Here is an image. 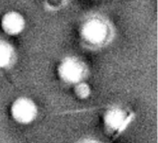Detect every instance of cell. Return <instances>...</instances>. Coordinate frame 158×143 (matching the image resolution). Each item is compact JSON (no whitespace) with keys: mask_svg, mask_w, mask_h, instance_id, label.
I'll return each instance as SVG.
<instances>
[{"mask_svg":"<svg viewBox=\"0 0 158 143\" xmlns=\"http://www.w3.org/2000/svg\"><path fill=\"white\" fill-rule=\"evenodd\" d=\"M39 108L36 103L29 97H18L10 106V115L13 120L19 125H29L36 120Z\"/></svg>","mask_w":158,"mask_h":143,"instance_id":"7a4b0ae2","label":"cell"},{"mask_svg":"<svg viewBox=\"0 0 158 143\" xmlns=\"http://www.w3.org/2000/svg\"><path fill=\"white\" fill-rule=\"evenodd\" d=\"M25 19L21 13L10 10L4 13L0 19V25L4 33L9 36H18L25 29Z\"/></svg>","mask_w":158,"mask_h":143,"instance_id":"277c9868","label":"cell"},{"mask_svg":"<svg viewBox=\"0 0 158 143\" xmlns=\"http://www.w3.org/2000/svg\"><path fill=\"white\" fill-rule=\"evenodd\" d=\"M127 116L125 110L118 107L110 108L103 116L104 125L110 131H117L119 128L124 126L126 121Z\"/></svg>","mask_w":158,"mask_h":143,"instance_id":"5b68a950","label":"cell"},{"mask_svg":"<svg viewBox=\"0 0 158 143\" xmlns=\"http://www.w3.org/2000/svg\"><path fill=\"white\" fill-rule=\"evenodd\" d=\"M73 91L76 97L79 99H87L92 94L91 87L85 81L79 82L73 85Z\"/></svg>","mask_w":158,"mask_h":143,"instance_id":"52a82bcc","label":"cell"},{"mask_svg":"<svg viewBox=\"0 0 158 143\" xmlns=\"http://www.w3.org/2000/svg\"><path fill=\"white\" fill-rule=\"evenodd\" d=\"M108 35V27L105 23L98 18H91L83 22L80 28V36L84 41L91 45H98L103 42Z\"/></svg>","mask_w":158,"mask_h":143,"instance_id":"3957f363","label":"cell"},{"mask_svg":"<svg viewBox=\"0 0 158 143\" xmlns=\"http://www.w3.org/2000/svg\"><path fill=\"white\" fill-rule=\"evenodd\" d=\"M15 58L14 46L5 40L0 39V69L9 67Z\"/></svg>","mask_w":158,"mask_h":143,"instance_id":"8992f818","label":"cell"},{"mask_svg":"<svg viewBox=\"0 0 158 143\" xmlns=\"http://www.w3.org/2000/svg\"><path fill=\"white\" fill-rule=\"evenodd\" d=\"M87 73L88 69L85 63L76 57H66L58 64V77L67 84L75 85L84 81Z\"/></svg>","mask_w":158,"mask_h":143,"instance_id":"6da1fadb","label":"cell"}]
</instances>
